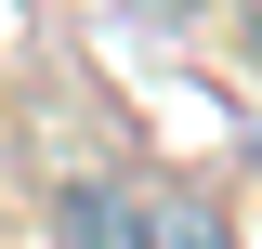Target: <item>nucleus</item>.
<instances>
[{
	"label": "nucleus",
	"mask_w": 262,
	"mask_h": 249,
	"mask_svg": "<svg viewBox=\"0 0 262 249\" xmlns=\"http://www.w3.org/2000/svg\"><path fill=\"white\" fill-rule=\"evenodd\" d=\"M53 236L66 249H144V197H131V184H66Z\"/></svg>",
	"instance_id": "1"
},
{
	"label": "nucleus",
	"mask_w": 262,
	"mask_h": 249,
	"mask_svg": "<svg viewBox=\"0 0 262 249\" xmlns=\"http://www.w3.org/2000/svg\"><path fill=\"white\" fill-rule=\"evenodd\" d=\"M131 197H144V249H249L196 184H131Z\"/></svg>",
	"instance_id": "2"
},
{
	"label": "nucleus",
	"mask_w": 262,
	"mask_h": 249,
	"mask_svg": "<svg viewBox=\"0 0 262 249\" xmlns=\"http://www.w3.org/2000/svg\"><path fill=\"white\" fill-rule=\"evenodd\" d=\"M236 53H249V66H262V0H236Z\"/></svg>",
	"instance_id": "3"
}]
</instances>
